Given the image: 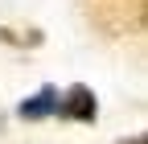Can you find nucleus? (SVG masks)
I'll use <instances>...</instances> for the list:
<instances>
[{
  "instance_id": "nucleus-1",
  "label": "nucleus",
  "mask_w": 148,
  "mask_h": 144,
  "mask_svg": "<svg viewBox=\"0 0 148 144\" xmlns=\"http://www.w3.org/2000/svg\"><path fill=\"white\" fill-rule=\"evenodd\" d=\"M58 111L70 115V119L90 123V119H95V95H90L86 86H70V91L62 95V103H58Z\"/></svg>"
},
{
  "instance_id": "nucleus-2",
  "label": "nucleus",
  "mask_w": 148,
  "mask_h": 144,
  "mask_svg": "<svg viewBox=\"0 0 148 144\" xmlns=\"http://www.w3.org/2000/svg\"><path fill=\"white\" fill-rule=\"evenodd\" d=\"M49 107H53V91H41V95H33V99L21 103V115L25 119H37V115H45Z\"/></svg>"
}]
</instances>
